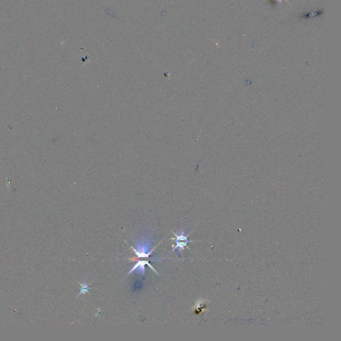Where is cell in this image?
<instances>
[{
  "label": "cell",
  "mask_w": 341,
  "mask_h": 341,
  "mask_svg": "<svg viewBox=\"0 0 341 341\" xmlns=\"http://www.w3.org/2000/svg\"><path fill=\"white\" fill-rule=\"evenodd\" d=\"M146 264H147V265H148L150 268L152 269V270H153L155 273L157 274V275H159V273H157L155 270V269H153V267L151 264H149V261H137V263L133 266V268L129 271V272L127 275H130V274H131L133 271H137V273H140L141 275H142L143 276H145V266L146 265Z\"/></svg>",
  "instance_id": "6da1fadb"
},
{
  "label": "cell",
  "mask_w": 341,
  "mask_h": 341,
  "mask_svg": "<svg viewBox=\"0 0 341 341\" xmlns=\"http://www.w3.org/2000/svg\"><path fill=\"white\" fill-rule=\"evenodd\" d=\"M191 242H195V241H194V240H187V241H183V242H181L180 240H175L176 246H175V247H174V248H173L172 251H171L170 253H171V252H172L173 251H175V249H179V255H181V251H182L184 249V248H185V247H187L188 248V249H189V247H188L187 246V243H191Z\"/></svg>",
  "instance_id": "7a4b0ae2"
},
{
  "label": "cell",
  "mask_w": 341,
  "mask_h": 341,
  "mask_svg": "<svg viewBox=\"0 0 341 341\" xmlns=\"http://www.w3.org/2000/svg\"><path fill=\"white\" fill-rule=\"evenodd\" d=\"M79 285H81V287H82V288H81V291H80V292L79 293V294L77 295V297H79L81 295H85V294H86V293H89V290L91 288H89V285H91V284H89V285H88V284L85 283H79Z\"/></svg>",
  "instance_id": "3957f363"
},
{
  "label": "cell",
  "mask_w": 341,
  "mask_h": 341,
  "mask_svg": "<svg viewBox=\"0 0 341 341\" xmlns=\"http://www.w3.org/2000/svg\"><path fill=\"white\" fill-rule=\"evenodd\" d=\"M141 285L140 282H138V283H136L135 285V287H134V288H135V289L136 290H139V288H141Z\"/></svg>",
  "instance_id": "277c9868"
}]
</instances>
